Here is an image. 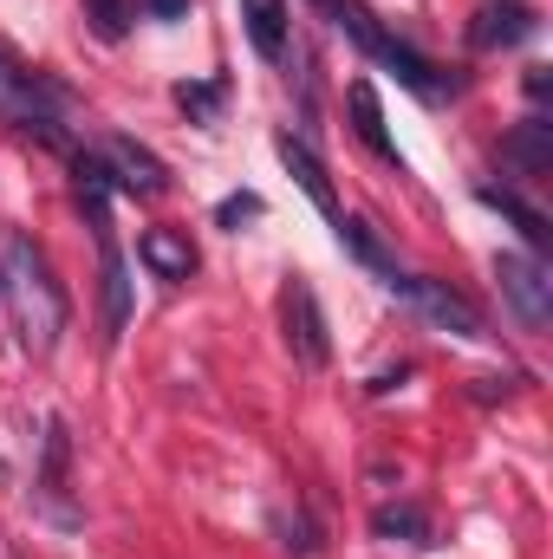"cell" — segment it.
Wrapping results in <instances>:
<instances>
[{"mask_svg": "<svg viewBox=\"0 0 553 559\" xmlns=\"http://www.w3.org/2000/svg\"><path fill=\"white\" fill-rule=\"evenodd\" d=\"M0 293L13 299V325H20V345L33 352V358H46L52 345H59V332L72 325V299H66V286L52 274V261H46V248L33 241V235H7V254H0Z\"/></svg>", "mask_w": 553, "mask_h": 559, "instance_id": "cell-1", "label": "cell"}, {"mask_svg": "<svg viewBox=\"0 0 553 559\" xmlns=\"http://www.w3.org/2000/svg\"><path fill=\"white\" fill-rule=\"evenodd\" d=\"M326 13L339 20V33H345V39H352V46H358V52H365L378 72H391V79H398L404 92H416L423 105L462 98V72H443L436 59H423L411 39H398V33H391V26H385L372 7H358V0H332Z\"/></svg>", "mask_w": 553, "mask_h": 559, "instance_id": "cell-2", "label": "cell"}, {"mask_svg": "<svg viewBox=\"0 0 553 559\" xmlns=\"http://www.w3.org/2000/svg\"><path fill=\"white\" fill-rule=\"evenodd\" d=\"M66 111H72V85H59L52 72H39V66H26L20 52L0 46V124L33 131L46 150L72 156L79 143H72V131H66Z\"/></svg>", "mask_w": 553, "mask_h": 559, "instance_id": "cell-3", "label": "cell"}, {"mask_svg": "<svg viewBox=\"0 0 553 559\" xmlns=\"http://www.w3.org/2000/svg\"><path fill=\"white\" fill-rule=\"evenodd\" d=\"M280 332H286V352H293L306 371H326V365H332V332H326L319 293H313L306 274H286V286H280Z\"/></svg>", "mask_w": 553, "mask_h": 559, "instance_id": "cell-4", "label": "cell"}, {"mask_svg": "<svg viewBox=\"0 0 553 559\" xmlns=\"http://www.w3.org/2000/svg\"><path fill=\"white\" fill-rule=\"evenodd\" d=\"M391 293H398V299H411V306L430 319V325H436V332H456V338H495V332H489V319H482V306H475V299H462L449 280L404 274Z\"/></svg>", "mask_w": 553, "mask_h": 559, "instance_id": "cell-5", "label": "cell"}, {"mask_svg": "<svg viewBox=\"0 0 553 559\" xmlns=\"http://www.w3.org/2000/svg\"><path fill=\"white\" fill-rule=\"evenodd\" d=\"M495 286H502V299L515 306V319L528 332H548L553 325V274L534 254H495Z\"/></svg>", "mask_w": 553, "mask_h": 559, "instance_id": "cell-6", "label": "cell"}, {"mask_svg": "<svg viewBox=\"0 0 553 559\" xmlns=\"http://www.w3.org/2000/svg\"><path fill=\"white\" fill-rule=\"evenodd\" d=\"M534 33H541V13L521 7V0H495V7H482V13L469 20V46H475V52H508V46L534 39Z\"/></svg>", "mask_w": 553, "mask_h": 559, "instance_id": "cell-7", "label": "cell"}, {"mask_svg": "<svg viewBox=\"0 0 553 559\" xmlns=\"http://www.w3.org/2000/svg\"><path fill=\"white\" fill-rule=\"evenodd\" d=\"M98 156H105V169H111V182H118L125 195H163V189H169L163 156H156V150H143L138 138H111Z\"/></svg>", "mask_w": 553, "mask_h": 559, "instance_id": "cell-8", "label": "cell"}, {"mask_svg": "<svg viewBox=\"0 0 553 559\" xmlns=\"http://www.w3.org/2000/svg\"><path fill=\"white\" fill-rule=\"evenodd\" d=\"M274 156L286 163V176L299 182V195H306L326 222H339V195H332V176H326V163L313 156V143L293 138V131H274Z\"/></svg>", "mask_w": 553, "mask_h": 559, "instance_id": "cell-9", "label": "cell"}, {"mask_svg": "<svg viewBox=\"0 0 553 559\" xmlns=\"http://www.w3.org/2000/svg\"><path fill=\"white\" fill-rule=\"evenodd\" d=\"M502 163L515 169V176H528V182H541L553 169V118H521L508 138H502Z\"/></svg>", "mask_w": 553, "mask_h": 559, "instance_id": "cell-10", "label": "cell"}, {"mask_svg": "<svg viewBox=\"0 0 553 559\" xmlns=\"http://www.w3.org/2000/svg\"><path fill=\"white\" fill-rule=\"evenodd\" d=\"M475 202H482V209H502V222L528 241V254H534V261L553 254V228H548V215H541L534 202H521V195H515V189H502V182H482V189H475Z\"/></svg>", "mask_w": 553, "mask_h": 559, "instance_id": "cell-11", "label": "cell"}, {"mask_svg": "<svg viewBox=\"0 0 553 559\" xmlns=\"http://www.w3.org/2000/svg\"><path fill=\"white\" fill-rule=\"evenodd\" d=\"M332 228H339V248H345V254H352V261H358L365 274H378L385 286H398V280H404V267H398V254L385 248V235H378V228H372L365 215H339Z\"/></svg>", "mask_w": 553, "mask_h": 559, "instance_id": "cell-12", "label": "cell"}, {"mask_svg": "<svg viewBox=\"0 0 553 559\" xmlns=\"http://www.w3.org/2000/svg\"><path fill=\"white\" fill-rule=\"evenodd\" d=\"M345 105H352V131H358V143H365L372 156H385L391 169H404V150L391 143V131H385V111H378V85H372V79H358V85L345 92Z\"/></svg>", "mask_w": 553, "mask_h": 559, "instance_id": "cell-13", "label": "cell"}, {"mask_svg": "<svg viewBox=\"0 0 553 559\" xmlns=\"http://www.w3.org/2000/svg\"><path fill=\"white\" fill-rule=\"evenodd\" d=\"M138 261L156 280H189L196 274V248H189L183 228H143L138 235Z\"/></svg>", "mask_w": 553, "mask_h": 559, "instance_id": "cell-14", "label": "cell"}, {"mask_svg": "<svg viewBox=\"0 0 553 559\" xmlns=\"http://www.w3.org/2000/svg\"><path fill=\"white\" fill-rule=\"evenodd\" d=\"M98 254H105V338H118L125 325H131V261H125V248H118V235L111 241H98Z\"/></svg>", "mask_w": 553, "mask_h": 559, "instance_id": "cell-15", "label": "cell"}, {"mask_svg": "<svg viewBox=\"0 0 553 559\" xmlns=\"http://www.w3.org/2000/svg\"><path fill=\"white\" fill-rule=\"evenodd\" d=\"M242 26L261 59H286V0H242Z\"/></svg>", "mask_w": 553, "mask_h": 559, "instance_id": "cell-16", "label": "cell"}, {"mask_svg": "<svg viewBox=\"0 0 553 559\" xmlns=\"http://www.w3.org/2000/svg\"><path fill=\"white\" fill-rule=\"evenodd\" d=\"M39 449H46V455H39V488H46L52 514H59V521H72V508L59 501V495H66V455H72V442H66V423H59V417L46 423V442H39Z\"/></svg>", "mask_w": 553, "mask_h": 559, "instance_id": "cell-17", "label": "cell"}, {"mask_svg": "<svg viewBox=\"0 0 553 559\" xmlns=\"http://www.w3.org/2000/svg\"><path fill=\"white\" fill-rule=\"evenodd\" d=\"M372 534H378V540H404V547H430V514L411 508V501H385V508L372 514Z\"/></svg>", "mask_w": 553, "mask_h": 559, "instance_id": "cell-18", "label": "cell"}, {"mask_svg": "<svg viewBox=\"0 0 553 559\" xmlns=\"http://www.w3.org/2000/svg\"><path fill=\"white\" fill-rule=\"evenodd\" d=\"M85 7V26L105 39V46H118L125 33H131V0H79Z\"/></svg>", "mask_w": 553, "mask_h": 559, "instance_id": "cell-19", "label": "cell"}, {"mask_svg": "<svg viewBox=\"0 0 553 559\" xmlns=\"http://www.w3.org/2000/svg\"><path fill=\"white\" fill-rule=\"evenodd\" d=\"M274 534H280V547L293 559H313L319 554V527L299 514V508H274Z\"/></svg>", "mask_w": 553, "mask_h": 559, "instance_id": "cell-20", "label": "cell"}, {"mask_svg": "<svg viewBox=\"0 0 553 559\" xmlns=\"http://www.w3.org/2000/svg\"><path fill=\"white\" fill-rule=\"evenodd\" d=\"M222 98H228V79H209V85H176V105L196 118V124H215V111H222Z\"/></svg>", "mask_w": 553, "mask_h": 559, "instance_id": "cell-21", "label": "cell"}, {"mask_svg": "<svg viewBox=\"0 0 553 559\" xmlns=\"http://www.w3.org/2000/svg\"><path fill=\"white\" fill-rule=\"evenodd\" d=\"M261 209H268V202H261L255 189H235V195H222V202H215V228L242 235V222H261Z\"/></svg>", "mask_w": 553, "mask_h": 559, "instance_id": "cell-22", "label": "cell"}, {"mask_svg": "<svg viewBox=\"0 0 553 559\" xmlns=\"http://www.w3.org/2000/svg\"><path fill=\"white\" fill-rule=\"evenodd\" d=\"M521 92H528L534 105H548V98H553V72H548V66H528V72H521Z\"/></svg>", "mask_w": 553, "mask_h": 559, "instance_id": "cell-23", "label": "cell"}, {"mask_svg": "<svg viewBox=\"0 0 553 559\" xmlns=\"http://www.w3.org/2000/svg\"><path fill=\"white\" fill-rule=\"evenodd\" d=\"M189 7H196V0H143L150 20H189Z\"/></svg>", "mask_w": 553, "mask_h": 559, "instance_id": "cell-24", "label": "cell"}, {"mask_svg": "<svg viewBox=\"0 0 553 559\" xmlns=\"http://www.w3.org/2000/svg\"><path fill=\"white\" fill-rule=\"evenodd\" d=\"M313 7H332V0H313Z\"/></svg>", "mask_w": 553, "mask_h": 559, "instance_id": "cell-25", "label": "cell"}]
</instances>
